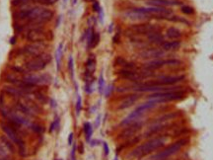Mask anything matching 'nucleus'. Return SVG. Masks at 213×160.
Returning a JSON list of instances; mask_svg holds the SVG:
<instances>
[{
    "label": "nucleus",
    "instance_id": "6ab92c4d",
    "mask_svg": "<svg viewBox=\"0 0 213 160\" xmlns=\"http://www.w3.org/2000/svg\"><path fill=\"white\" fill-rule=\"evenodd\" d=\"M138 99H139V95H137V94L129 95L126 98H124V100L121 103V105H120V107H118V109H120V110L127 109V108L132 106Z\"/></svg>",
    "mask_w": 213,
    "mask_h": 160
},
{
    "label": "nucleus",
    "instance_id": "b1692460",
    "mask_svg": "<svg viewBox=\"0 0 213 160\" xmlns=\"http://www.w3.org/2000/svg\"><path fill=\"white\" fill-rule=\"evenodd\" d=\"M84 132L86 135V140L90 141V138L93 134V128H92L90 122H85L84 124Z\"/></svg>",
    "mask_w": 213,
    "mask_h": 160
},
{
    "label": "nucleus",
    "instance_id": "603ef678",
    "mask_svg": "<svg viewBox=\"0 0 213 160\" xmlns=\"http://www.w3.org/2000/svg\"><path fill=\"white\" fill-rule=\"evenodd\" d=\"M0 160H5V159H3V158H0Z\"/></svg>",
    "mask_w": 213,
    "mask_h": 160
},
{
    "label": "nucleus",
    "instance_id": "ea45409f",
    "mask_svg": "<svg viewBox=\"0 0 213 160\" xmlns=\"http://www.w3.org/2000/svg\"><path fill=\"white\" fill-rule=\"evenodd\" d=\"M72 141H73V133L71 132L69 134V137H68V144L71 145L72 144Z\"/></svg>",
    "mask_w": 213,
    "mask_h": 160
},
{
    "label": "nucleus",
    "instance_id": "79ce46f5",
    "mask_svg": "<svg viewBox=\"0 0 213 160\" xmlns=\"http://www.w3.org/2000/svg\"><path fill=\"white\" fill-rule=\"evenodd\" d=\"M112 90V86H109L108 87V89H106V97H109V95H110V93H111V91Z\"/></svg>",
    "mask_w": 213,
    "mask_h": 160
},
{
    "label": "nucleus",
    "instance_id": "4468645a",
    "mask_svg": "<svg viewBox=\"0 0 213 160\" xmlns=\"http://www.w3.org/2000/svg\"><path fill=\"white\" fill-rule=\"evenodd\" d=\"M53 18V12L52 10L48 9H43L42 8L39 15L37 16L36 19L32 22L33 24H36V25H41V24L43 23H47L49 22Z\"/></svg>",
    "mask_w": 213,
    "mask_h": 160
},
{
    "label": "nucleus",
    "instance_id": "a18cd8bd",
    "mask_svg": "<svg viewBox=\"0 0 213 160\" xmlns=\"http://www.w3.org/2000/svg\"><path fill=\"white\" fill-rule=\"evenodd\" d=\"M100 118H101V117L100 116H98V118H97V122H96V128H98L99 127V125H100Z\"/></svg>",
    "mask_w": 213,
    "mask_h": 160
},
{
    "label": "nucleus",
    "instance_id": "20e7f679",
    "mask_svg": "<svg viewBox=\"0 0 213 160\" xmlns=\"http://www.w3.org/2000/svg\"><path fill=\"white\" fill-rule=\"evenodd\" d=\"M51 60H52L51 55L42 52V54L37 55V57H35L34 58L29 60L26 66H27L28 70H30V71H40L45 68V67L47 65V63H49Z\"/></svg>",
    "mask_w": 213,
    "mask_h": 160
},
{
    "label": "nucleus",
    "instance_id": "473e14b6",
    "mask_svg": "<svg viewBox=\"0 0 213 160\" xmlns=\"http://www.w3.org/2000/svg\"><path fill=\"white\" fill-rule=\"evenodd\" d=\"M181 10L184 14H186V15H191L193 13V9L191 7H190V6H183Z\"/></svg>",
    "mask_w": 213,
    "mask_h": 160
},
{
    "label": "nucleus",
    "instance_id": "09e8293b",
    "mask_svg": "<svg viewBox=\"0 0 213 160\" xmlns=\"http://www.w3.org/2000/svg\"><path fill=\"white\" fill-rule=\"evenodd\" d=\"M111 30H112V24H111V26H110V29H109V32H110V33L111 32Z\"/></svg>",
    "mask_w": 213,
    "mask_h": 160
},
{
    "label": "nucleus",
    "instance_id": "7c9ffc66",
    "mask_svg": "<svg viewBox=\"0 0 213 160\" xmlns=\"http://www.w3.org/2000/svg\"><path fill=\"white\" fill-rule=\"evenodd\" d=\"M57 1L58 0H36V2L40 3L42 5H52Z\"/></svg>",
    "mask_w": 213,
    "mask_h": 160
},
{
    "label": "nucleus",
    "instance_id": "37998d69",
    "mask_svg": "<svg viewBox=\"0 0 213 160\" xmlns=\"http://www.w3.org/2000/svg\"><path fill=\"white\" fill-rule=\"evenodd\" d=\"M118 41H120V33H117L114 37V42H118Z\"/></svg>",
    "mask_w": 213,
    "mask_h": 160
},
{
    "label": "nucleus",
    "instance_id": "4c0bfd02",
    "mask_svg": "<svg viewBox=\"0 0 213 160\" xmlns=\"http://www.w3.org/2000/svg\"><path fill=\"white\" fill-rule=\"evenodd\" d=\"M103 146H104V151H105V154H106V155H109L110 149H109L108 143H106V142H103Z\"/></svg>",
    "mask_w": 213,
    "mask_h": 160
},
{
    "label": "nucleus",
    "instance_id": "aec40b11",
    "mask_svg": "<svg viewBox=\"0 0 213 160\" xmlns=\"http://www.w3.org/2000/svg\"><path fill=\"white\" fill-rule=\"evenodd\" d=\"M147 39L150 42H152V44H155V45L161 46L163 42H165L164 38H163V36L159 32H153V33L148 34Z\"/></svg>",
    "mask_w": 213,
    "mask_h": 160
},
{
    "label": "nucleus",
    "instance_id": "423d86ee",
    "mask_svg": "<svg viewBox=\"0 0 213 160\" xmlns=\"http://www.w3.org/2000/svg\"><path fill=\"white\" fill-rule=\"evenodd\" d=\"M131 31L133 34L136 35H148L153 32H159L160 27L154 25V24H148V23H143V24H135V25H131L128 29Z\"/></svg>",
    "mask_w": 213,
    "mask_h": 160
},
{
    "label": "nucleus",
    "instance_id": "c9c22d12",
    "mask_svg": "<svg viewBox=\"0 0 213 160\" xmlns=\"http://www.w3.org/2000/svg\"><path fill=\"white\" fill-rule=\"evenodd\" d=\"M28 0H13L12 1V5H14V6H18V5H21L25 2H27Z\"/></svg>",
    "mask_w": 213,
    "mask_h": 160
},
{
    "label": "nucleus",
    "instance_id": "a19ab883",
    "mask_svg": "<svg viewBox=\"0 0 213 160\" xmlns=\"http://www.w3.org/2000/svg\"><path fill=\"white\" fill-rule=\"evenodd\" d=\"M99 15H100V21H101V23H103V16H104V13H103V10H102V8L100 9V11H99Z\"/></svg>",
    "mask_w": 213,
    "mask_h": 160
},
{
    "label": "nucleus",
    "instance_id": "de8ad7c7",
    "mask_svg": "<svg viewBox=\"0 0 213 160\" xmlns=\"http://www.w3.org/2000/svg\"><path fill=\"white\" fill-rule=\"evenodd\" d=\"M15 42H16V38L14 37V38H12V39H11V44L13 45V44H15Z\"/></svg>",
    "mask_w": 213,
    "mask_h": 160
},
{
    "label": "nucleus",
    "instance_id": "bb28decb",
    "mask_svg": "<svg viewBox=\"0 0 213 160\" xmlns=\"http://www.w3.org/2000/svg\"><path fill=\"white\" fill-rule=\"evenodd\" d=\"M17 108L20 110L22 113H24L25 115H28V116H33L34 115L32 113V111H31V109H29L27 106H25L24 104H22V103H18L17 104Z\"/></svg>",
    "mask_w": 213,
    "mask_h": 160
},
{
    "label": "nucleus",
    "instance_id": "6e6552de",
    "mask_svg": "<svg viewBox=\"0 0 213 160\" xmlns=\"http://www.w3.org/2000/svg\"><path fill=\"white\" fill-rule=\"evenodd\" d=\"M185 79L184 75H175V76H161L157 80L148 81L149 84L153 86H171L176 84Z\"/></svg>",
    "mask_w": 213,
    "mask_h": 160
},
{
    "label": "nucleus",
    "instance_id": "9d476101",
    "mask_svg": "<svg viewBox=\"0 0 213 160\" xmlns=\"http://www.w3.org/2000/svg\"><path fill=\"white\" fill-rule=\"evenodd\" d=\"M26 38L31 42H42L46 40V33L42 28H33L27 33Z\"/></svg>",
    "mask_w": 213,
    "mask_h": 160
},
{
    "label": "nucleus",
    "instance_id": "a211bd4d",
    "mask_svg": "<svg viewBox=\"0 0 213 160\" xmlns=\"http://www.w3.org/2000/svg\"><path fill=\"white\" fill-rule=\"evenodd\" d=\"M149 5L155 6V7H166V6H174L181 4L177 0H149L147 2Z\"/></svg>",
    "mask_w": 213,
    "mask_h": 160
},
{
    "label": "nucleus",
    "instance_id": "c85d7f7f",
    "mask_svg": "<svg viewBox=\"0 0 213 160\" xmlns=\"http://www.w3.org/2000/svg\"><path fill=\"white\" fill-rule=\"evenodd\" d=\"M68 69H69L71 78L73 79L74 77V63H73V58L69 57V59H68Z\"/></svg>",
    "mask_w": 213,
    "mask_h": 160
},
{
    "label": "nucleus",
    "instance_id": "9b49d317",
    "mask_svg": "<svg viewBox=\"0 0 213 160\" xmlns=\"http://www.w3.org/2000/svg\"><path fill=\"white\" fill-rule=\"evenodd\" d=\"M96 70V58L94 54H90L86 61V71H85V80L92 81L94 80L93 74Z\"/></svg>",
    "mask_w": 213,
    "mask_h": 160
},
{
    "label": "nucleus",
    "instance_id": "58836bf2",
    "mask_svg": "<svg viewBox=\"0 0 213 160\" xmlns=\"http://www.w3.org/2000/svg\"><path fill=\"white\" fill-rule=\"evenodd\" d=\"M75 150H76V145H73L72 151H71V160H76V157H75Z\"/></svg>",
    "mask_w": 213,
    "mask_h": 160
},
{
    "label": "nucleus",
    "instance_id": "393cba45",
    "mask_svg": "<svg viewBox=\"0 0 213 160\" xmlns=\"http://www.w3.org/2000/svg\"><path fill=\"white\" fill-rule=\"evenodd\" d=\"M31 12V9L27 8V9H22L18 12V13L16 14V18L19 20H25V19H28L29 17V14Z\"/></svg>",
    "mask_w": 213,
    "mask_h": 160
},
{
    "label": "nucleus",
    "instance_id": "2f4dec72",
    "mask_svg": "<svg viewBox=\"0 0 213 160\" xmlns=\"http://www.w3.org/2000/svg\"><path fill=\"white\" fill-rule=\"evenodd\" d=\"M81 110H82V100H81V97H77V102H76V114L77 116L80 114Z\"/></svg>",
    "mask_w": 213,
    "mask_h": 160
},
{
    "label": "nucleus",
    "instance_id": "f03ea898",
    "mask_svg": "<svg viewBox=\"0 0 213 160\" xmlns=\"http://www.w3.org/2000/svg\"><path fill=\"white\" fill-rule=\"evenodd\" d=\"M176 88H178V87L165 90V91L156 92V93L150 95L149 99H154L158 104L170 102V101H174V100H180L184 97V92L180 91Z\"/></svg>",
    "mask_w": 213,
    "mask_h": 160
},
{
    "label": "nucleus",
    "instance_id": "cd10ccee",
    "mask_svg": "<svg viewBox=\"0 0 213 160\" xmlns=\"http://www.w3.org/2000/svg\"><path fill=\"white\" fill-rule=\"evenodd\" d=\"M1 141L3 142V144H4V146L6 147V149H8V150H10V152H14L15 150H14V146L12 145V143H10L9 141L6 139V138H1Z\"/></svg>",
    "mask_w": 213,
    "mask_h": 160
},
{
    "label": "nucleus",
    "instance_id": "dca6fc26",
    "mask_svg": "<svg viewBox=\"0 0 213 160\" xmlns=\"http://www.w3.org/2000/svg\"><path fill=\"white\" fill-rule=\"evenodd\" d=\"M129 127L126 128L125 130L121 133V138H130L132 137V135H134L137 132H138L141 127H142V124L140 122H132V124L128 125Z\"/></svg>",
    "mask_w": 213,
    "mask_h": 160
},
{
    "label": "nucleus",
    "instance_id": "7ed1b4c3",
    "mask_svg": "<svg viewBox=\"0 0 213 160\" xmlns=\"http://www.w3.org/2000/svg\"><path fill=\"white\" fill-rule=\"evenodd\" d=\"M187 142V139H180L179 141H176L175 143L168 146L163 151H160L157 154H155L151 157V160H166L168 157L174 155L177 153L181 147H183Z\"/></svg>",
    "mask_w": 213,
    "mask_h": 160
},
{
    "label": "nucleus",
    "instance_id": "c03bdc74",
    "mask_svg": "<svg viewBox=\"0 0 213 160\" xmlns=\"http://www.w3.org/2000/svg\"><path fill=\"white\" fill-rule=\"evenodd\" d=\"M98 142H99L98 140H92V141H91V146H95V145H97Z\"/></svg>",
    "mask_w": 213,
    "mask_h": 160
},
{
    "label": "nucleus",
    "instance_id": "e433bc0d",
    "mask_svg": "<svg viewBox=\"0 0 213 160\" xmlns=\"http://www.w3.org/2000/svg\"><path fill=\"white\" fill-rule=\"evenodd\" d=\"M100 9H101V7H100L99 3H98L97 1H95V2L93 3V10H94V11H96V12H99Z\"/></svg>",
    "mask_w": 213,
    "mask_h": 160
},
{
    "label": "nucleus",
    "instance_id": "f3484780",
    "mask_svg": "<svg viewBox=\"0 0 213 160\" xmlns=\"http://www.w3.org/2000/svg\"><path fill=\"white\" fill-rule=\"evenodd\" d=\"M157 102H156L154 99H149L147 102H145V103H143L142 105H140L139 107H137L135 110H134V112L138 115V116H142L143 114H145L146 112L148 110H150V109H153L156 105H157Z\"/></svg>",
    "mask_w": 213,
    "mask_h": 160
},
{
    "label": "nucleus",
    "instance_id": "f257e3e1",
    "mask_svg": "<svg viewBox=\"0 0 213 160\" xmlns=\"http://www.w3.org/2000/svg\"><path fill=\"white\" fill-rule=\"evenodd\" d=\"M167 140L168 139L165 137H159V138H153L151 140L147 141V142L139 145L138 147H136V148L131 152V155L136 158L144 157V156L150 154L151 152L159 149L160 147H162L166 143Z\"/></svg>",
    "mask_w": 213,
    "mask_h": 160
},
{
    "label": "nucleus",
    "instance_id": "1a4fd4ad",
    "mask_svg": "<svg viewBox=\"0 0 213 160\" xmlns=\"http://www.w3.org/2000/svg\"><path fill=\"white\" fill-rule=\"evenodd\" d=\"M120 75L121 77L130 80V81H134V82H138L139 80H142L143 78H145V72H137L136 70H132V69H126L123 68L121 70H120Z\"/></svg>",
    "mask_w": 213,
    "mask_h": 160
},
{
    "label": "nucleus",
    "instance_id": "c756f323",
    "mask_svg": "<svg viewBox=\"0 0 213 160\" xmlns=\"http://www.w3.org/2000/svg\"><path fill=\"white\" fill-rule=\"evenodd\" d=\"M104 85H105V80H104L103 74L101 73V75L99 77V92L101 94L104 92Z\"/></svg>",
    "mask_w": 213,
    "mask_h": 160
},
{
    "label": "nucleus",
    "instance_id": "2eb2a0df",
    "mask_svg": "<svg viewBox=\"0 0 213 160\" xmlns=\"http://www.w3.org/2000/svg\"><path fill=\"white\" fill-rule=\"evenodd\" d=\"M140 58L144 59H159V58L164 57L165 52L159 50V48H147L145 51H142L140 53Z\"/></svg>",
    "mask_w": 213,
    "mask_h": 160
},
{
    "label": "nucleus",
    "instance_id": "4be33fe9",
    "mask_svg": "<svg viewBox=\"0 0 213 160\" xmlns=\"http://www.w3.org/2000/svg\"><path fill=\"white\" fill-rule=\"evenodd\" d=\"M166 36L168 37L169 39L171 40H179L181 37V32L175 27H171L167 30L166 32Z\"/></svg>",
    "mask_w": 213,
    "mask_h": 160
},
{
    "label": "nucleus",
    "instance_id": "ddd939ff",
    "mask_svg": "<svg viewBox=\"0 0 213 160\" xmlns=\"http://www.w3.org/2000/svg\"><path fill=\"white\" fill-rule=\"evenodd\" d=\"M26 82L31 83L33 85L37 84H43V83H47L51 80V77L47 74H42V75H35V74H27L25 75L24 79Z\"/></svg>",
    "mask_w": 213,
    "mask_h": 160
},
{
    "label": "nucleus",
    "instance_id": "5701e85b",
    "mask_svg": "<svg viewBox=\"0 0 213 160\" xmlns=\"http://www.w3.org/2000/svg\"><path fill=\"white\" fill-rule=\"evenodd\" d=\"M4 91L6 92V93H8L10 95H13V96H16V97H22L23 94H24V92L21 89L14 88V87H5Z\"/></svg>",
    "mask_w": 213,
    "mask_h": 160
},
{
    "label": "nucleus",
    "instance_id": "f8f14e48",
    "mask_svg": "<svg viewBox=\"0 0 213 160\" xmlns=\"http://www.w3.org/2000/svg\"><path fill=\"white\" fill-rule=\"evenodd\" d=\"M42 48H43V46L41 42H36V44L28 45L26 47H24V48L21 50V52L26 55H30V57H37V55L42 53Z\"/></svg>",
    "mask_w": 213,
    "mask_h": 160
},
{
    "label": "nucleus",
    "instance_id": "8fccbe9b",
    "mask_svg": "<svg viewBox=\"0 0 213 160\" xmlns=\"http://www.w3.org/2000/svg\"><path fill=\"white\" fill-rule=\"evenodd\" d=\"M76 2H77V0H73V4H75Z\"/></svg>",
    "mask_w": 213,
    "mask_h": 160
},
{
    "label": "nucleus",
    "instance_id": "72a5a7b5",
    "mask_svg": "<svg viewBox=\"0 0 213 160\" xmlns=\"http://www.w3.org/2000/svg\"><path fill=\"white\" fill-rule=\"evenodd\" d=\"M32 127V130L33 131H35L36 132H39V133H41V132H42V128L41 127V126H37V125H32L31 126Z\"/></svg>",
    "mask_w": 213,
    "mask_h": 160
},
{
    "label": "nucleus",
    "instance_id": "a878e982",
    "mask_svg": "<svg viewBox=\"0 0 213 160\" xmlns=\"http://www.w3.org/2000/svg\"><path fill=\"white\" fill-rule=\"evenodd\" d=\"M61 54H62V44H59L57 51H56V54H55V59H56V68L57 70H59L60 68V58H61Z\"/></svg>",
    "mask_w": 213,
    "mask_h": 160
},
{
    "label": "nucleus",
    "instance_id": "864d4df0",
    "mask_svg": "<svg viewBox=\"0 0 213 160\" xmlns=\"http://www.w3.org/2000/svg\"><path fill=\"white\" fill-rule=\"evenodd\" d=\"M58 160H61V159H58Z\"/></svg>",
    "mask_w": 213,
    "mask_h": 160
},
{
    "label": "nucleus",
    "instance_id": "0eeeda50",
    "mask_svg": "<svg viewBox=\"0 0 213 160\" xmlns=\"http://www.w3.org/2000/svg\"><path fill=\"white\" fill-rule=\"evenodd\" d=\"M2 130L6 133V135H7L14 143H16L19 146L21 155H25V144L23 142V140L18 137L15 128H13V127H10L8 125H2Z\"/></svg>",
    "mask_w": 213,
    "mask_h": 160
},
{
    "label": "nucleus",
    "instance_id": "49530a36",
    "mask_svg": "<svg viewBox=\"0 0 213 160\" xmlns=\"http://www.w3.org/2000/svg\"><path fill=\"white\" fill-rule=\"evenodd\" d=\"M79 152L80 153H83V144H81L80 147H79Z\"/></svg>",
    "mask_w": 213,
    "mask_h": 160
},
{
    "label": "nucleus",
    "instance_id": "f704fd0d",
    "mask_svg": "<svg viewBox=\"0 0 213 160\" xmlns=\"http://www.w3.org/2000/svg\"><path fill=\"white\" fill-rule=\"evenodd\" d=\"M58 124H59V120H58V119H56V120L52 122V127H51V130H49V132H52V131H54L55 128L58 127Z\"/></svg>",
    "mask_w": 213,
    "mask_h": 160
},
{
    "label": "nucleus",
    "instance_id": "412c9836",
    "mask_svg": "<svg viewBox=\"0 0 213 160\" xmlns=\"http://www.w3.org/2000/svg\"><path fill=\"white\" fill-rule=\"evenodd\" d=\"M164 51H176L179 50L181 47V42L179 41H172V42H165L161 45Z\"/></svg>",
    "mask_w": 213,
    "mask_h": 160
},
{
    "label": "nucleus",
    "instance_id": "39448f33",
    "mask_svg": "<svg viewBox=\"0 0 213 160\" xmlns=\"http://www.w3.org/2000/svg\"><path fill=\"white\" fill-rule=\"evenodd\" d=\"M180 63L181 61L178 59H153L144 64L143 69L146 71H153L165 65H178Z\"/></svg>",
    "mask_w": 213,
    "mask_h": 160
},
{
    "label": "nucleus",
    "instance_id": "3c124183",
    "mask_svg": "<svg viewBox=\"0 0 213 160\" xmlns=\"http://www.w3.org/2000/svg\"><path fill=\"white\" fill-rule=\"evenodd\" d=\"M86 1H88V2H90V1H95V0H86Z\"/></svg>",
    "mask_w": 213,
    "mask_h": 160
}]
</instances>
